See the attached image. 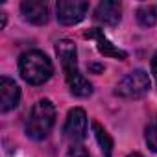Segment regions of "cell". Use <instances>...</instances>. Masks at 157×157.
I'll use <instances>...</instances> for the list:
<instances>
[{"instance_id":"obj_6","label":"cell","mask_w":157,"mask_h":157,"mask_svg":"<svg viewBox=\"0 0 157 157\" xmlns=\"http://www.w3.org/2000/svg\"><path fill=\"white\" fill-rule=\"evenodd\" d=\"M56 10H57V21L63 26H74L80 21H83L89 10V2H85V0H59Z\"/></svg>"},{"instance_id":"obj_11","label":"cell","mask_w":157,"mask_h":157,"mask_svg":"<svg viewBox=\"0 0 157 157\" xmlns=\"http://www.w3.org/2000/svg\"><path fill=\"white\" fill-rule=\"evenodd\" d=\"M93 131H94V137H96V140H98V146H100V150H102V153H104V157H111L113 155V139H111V135L105 131V128L100 124V122H93Z\"/></svg>"},{"instance_id":"obj_5","label":"cell","mask_w":157,"mask_h":157,"mask_svg":"<svg viewBox=\"0 0 157 157\" xmlns=\"http://www.w3.org/2000/svg\"><path fill=\"white\" fill-rule=\"evenodd\" d=\"M63 131H65V139L72 146L85 140V137H87V115L82 107H74L68 111Z\"/></svg>"},{"instance_id":"obj_17","label":"cell","mask_w":157,"mask_h":157,"mask_svg":"<svg viewBox=\"0 0 157 157\" xmlns=\"http://www.w3.org/2000/svg\"><path fill=\"white\" fill-rule=\"evenodd\" d=\"M128 157H142V155H140V153H139V151H133V153H129V155H128Z\"/></svg>"},{"instance_id":"obj_14","label":"cell","mask_w":157,"mask_h":157,"mask_svg":"<svg viewBox=\"0 0 157 157\" xmlns=\"http://www.w3.org/2000/svg\"><path fill=\"white\" fill-rule=\"evenodd\" d=\"M65 157H91V153H89L83 146L76 144V146L68 148V151H67V155H65Z\"/></svg>"},{"instance_id":"obj_2","label":"cell","mask_w":157,"mask_h":157,"mask_svg":"<svg viewBox=\"0 0 157 157\" xmlns=\"http://www.w3.org/2000/svg\"><path fill=\"white\" fill-rule=\"evenodd\" d=\"M19 70H21L22 80L30 85H43L54 74L52 61L41 50L24 52L19 59Z\"/></svg>"},{"instance_id":"obj_3","label":"cell","mask_w":157,"mask_h":157,"mask_svg":"<svg viewBox=\"0 0 157 157\" xmlns=\"http://www.w3.org/2000/svg\"><path fill=\"white\" fill-rule=\"evenodd\" d=\"M56 124V107L50 100H39L26 122V135L33 140H43L48 137Z\"/></svg>"},{"instance_id":"obj_15","label":"cell","mask_w":157,"mask_h":157,"mask_svg":"<svg viewBox=\"0 0 157 157\" xmlns=\"http://www.w3.org/2000/svg\"><path fill=\"white\" fill-rule=\"evenodd\" d=\"M151 72H153L155 82H157V52H155V54H153V57H151Z\"/></svg>"},{"instance_id":"obj_4","label":"cell","mask_w":157,"mask_h":157,"mask_svg":"<svg viewBox=\"0 0 157 157\" xmlns=\"http://www.w3.org/2000/svg\"><path fill=\"white\" fill-rule=\"evenodd\" d=\"M150 87H151V83H150L148 74L144 70L137 68V70H131L129 74H126L117 83L115 94L128 98V100H137V98H142L144 94H148Z\"/></svg>"},{"instance_id":"obj_9","label":"cell","mask_w":157,"mask_h":157,"mask_svg":"<svg viewBox=\"0 0 157 157\" xmlns=\"http://www.w3.org/2000/svg\"><path fill=\"white\" fill-rule=\"evenodd\" d=\"M21 11L24 19L32 24L43 26L48 22V4L43 0H26L21 4Z\"/></svg>"},{"instance_id":"obj_7","label":"cell","mask_w":157,"mask_h":157,"mask_svg":"<svg viewBox=\"0 0 157 157\" xmlns=\"http://www.w3.org/2000/svg\"><path fill=\"white\" fill-rule=\"evenodd\" d=\"M21 102V89L8 76L0 78V111L8 113L15 109Z\"/></svg>"},{"instance_id":"obj_16","label":"cell","mask_w":157,"mask_h":157,"mask_svg":"<svg viewBox=\"0 0 157 157\" xmlns=\"http://www.w3.org/2000/svg\"><path fill=\"white\" fill-rule=\"evenodd\" d=\"M0 15H2V21H0V28H6V21H8V15L4 11H0Z\"/></svg>"},{"instance_id":"obj_8","label":"cell","mask_w":157,"mask_h":157,"mask_svg":"<svg viewBox=\"0 0 157 157\" xmlns=\"http://www.w3.org/2000/svg\"><path fill=\"white\" fill-rule=\"evenodd\" d=\"M83 35H85L87 39H94V41H96V46H98V52H100V54H104V56H107V57H117V59H126V57H128V52L117 48V46L105 37L104 30H100V28H91V30H87Z\"/></svg>"},{"instance_id":"obj_10","label":"cell","mask_w":157,"mask_h":157,"mask_svg":"<svg viewBox=\"0 0 157 157\" xmlns=\"http://www.w3.org/2000/svg\"><path fill=\"white\" fill-rule=\"evenodd\" d=\"M122 17V4L115 0H105L100 2L98 8L94 10V21L107 24V26H117Z\"/></svg>"},{"instance_id":"obj_1","label":"cell","mask_w":157,"mask_h":157,"mask_svg":"<svg viewBox=\"0 0 157 157\" xmlns=\"http://www.w3.org/2000/svg\"><path fill=\"white\" fill-rule=\"evenodd\" d=\"M56 54L61 59L63 65V72H65V80L68 83V89L74 96L78 98H87L93 94V85L89 83V80L80 72L78 67V52H76V44L68 39H63L56 44Z\"/></svg>"},{"instance_id":"obj_12","label":"cell","mask_w":157,"mask_h":157,"mask_svg":"<svg viewBox=\"0 0 157 157\" xmlns=\"http://www.w3.org/2000/svg\"><path fill=\"white\" fill-rule=\"evenodd\" d=\"M137 21L144 28H151L157 24V8L155 6H142L137 10Z\"/></svg>"},{"instance_id":"obj_13","label":"cell","mask_w":157,"mask_h":157,"mask_svg":"<svg viewBox=\"0 0 157 157\" xmlns=\"http://www.w3.org/2000/svg\"><path fill=\"white\" fill-rule=\"evenodd\" d=\"M144 137H146V144H148V148H150L151 151L157 153V120H151V122L146 126V133H144Z\"/></svg>"}]
</instances>
